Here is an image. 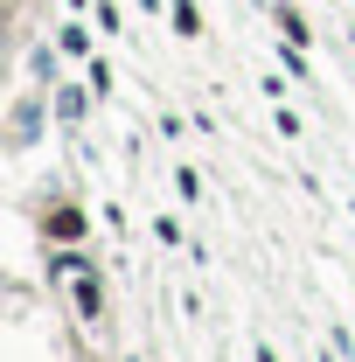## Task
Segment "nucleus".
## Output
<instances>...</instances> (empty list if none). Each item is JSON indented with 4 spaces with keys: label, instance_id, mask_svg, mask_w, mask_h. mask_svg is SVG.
Returning <instances> with one entry per match:
<instances>
[{
    "label": "nucleus",
    "instance_id": "3",
    "mask_svg": "<svg viewBox=\"0 0 355 362\" xmlns=\"http://www.w3.org/2000/svg\"><path fill=\"white\" fill-rule=\"evenodd\" d=\"M272 21H279V35H286V42H300V49H307V14H300L293 0H279V7H272Z\"/></svg>",
    "mask_w": 355,
    "mask_h": 362
},
{
    "label": "nucleus",
    "instance_id": "1",
    "mask_svg": "<svg viewBox=\"0 0 355 362\" xmlns=\"http://www.w3.org/2000/svg\"><path fill=\"white\" fill-rule=\"evenodd\" d=\"M42 237H49V244H84V237H91L84 209H77L70 195H63V202H49V209H42Z\"/></svg>",
    "mask_w": 355,
    "mask_h": 362
},
{
    "label": "nucleus",
    "instance_id": "4",
    "mask_svg": "<svg viewBox=\"0 0 355 362\" xmlns=\"http://www.w3.org/2000/svg\"><path fill=\"white\" fill-rule=\"evenodd\" d=\"M56 119H84V90H56Z\"/></svg>",
    "mask_w": 355,
    "mask_h": 362
},
{
    "label": "nucleus",
    "instance_id": "9",
    "mask_svg": "<svg viewBox=\"0 0 355 362\" xmlns=\"http://www.w3.org/2000/svg\"><path fill=\"white\" fill-rule=\"evenodd\" d=\"M320 362H334V356H320Z\"/></svg>",
    "mask_w": 355,
    "mask_h": 362
},
{
    "label": "nucleus",
    "instance_id": "2",
    "mask_svg": "<svg viewBox=\"0 0 355 362\" xmlns=\"http://www.w3.org/2000/svg\"><path fill=\"white\" fill-rule=\"evenodd\" d=\"M70 300H77V320H105V279L91 265L70 272Z\"/></svg>",
    "mask_w": 355,
    "mask_h": 362
},
{
    "label": "nucleus",
    "instance_id": "5",
    "mask_svg": "<svg viewBox=\"0 0 355 362\" xmlns=\"http://www.w3.org/2000/svg\"><path fill=\"white\" fill-rule=\"evenodd\" d=\"M56 49H63V56H84L91 42H84V28H56Z\"/></svg>",
    "mask_w": 355,
    "mask_h": 362
},
{
    "label": "nucleus",
    "instance_id": "8",
    "mask_svg": "<svg viewBox=\"0 0 355 362\" xmlns=\"http://www.w3.org/2000/svg\"><path fill=\"white\" fill-rule=\"evenodd\" d=\"M77 362H98V356H91V349H84V356H77Z\"/></svg>",
    "mask_w": 355,
    "mask_h": 362
},
{
    "label": "nucleus",
    "instance_id": "7",
    "mask_svg": "<svg viewBox=\"0 0 355 362\" xmlns=\"http://www.w3.org/2000/svg\"><path fill=\"white\" fill-rule=\"evenodd\" d=\"M258 362H279V356H272V349H258Z\"/></svg>",
    "mask_w": 355,
    "mask_h": 362
},
{
    "label": "nucleus",
    "instance_id": "6",
    "mask_svg": "<svg viewBox=\"0 0 355 362\" xmlns=\"http://www.w3.org/2000/svg\"><path fill=\"white\" fill-rule=\"evenodd\" d=\"M175 28H181V35H202V14H195L188 0H181V7H175Z\"/></svg>",
    "mask_w": 355,
    "mask_h": 362
}]
</instances>
